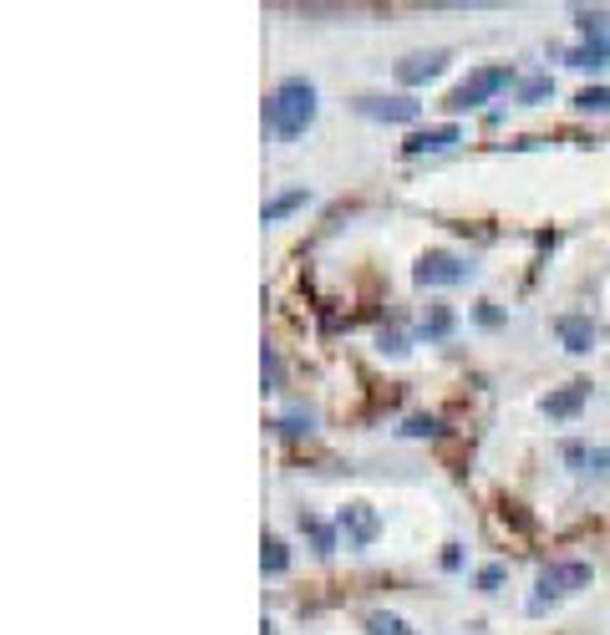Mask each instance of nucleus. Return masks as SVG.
<instances>
[{
	"instance_id": "412c9836",
	"label": "nucleus",
	"mask_w": 610,
	"mask_h": 635,
	"mask_svg": "<svg viewBox=\"0 0 610 635\" xmlns=\"http://www.w3.org/2000/svg\"><path fill=\"white\" fill-rule=\"evenodd\" d=\"M504 580H509V570H504V564H488V570H478V590H488V595H494Z\"/></svg>"
},
{
	"instance_id": "4468645a",
	"label": "nucleus",
	"mask_w": 610,
	"mask_h": 635,
	"mask_svg": "<svg viewBox=\"0 0 610 635\" xmlns=\"http://www.w3.org/2000/svg\"><path fill=\"white\" fill-rule=\"evenodd\" d=\"M610 62V37H590L586 46L570 51V66H606Z\"/></svg>"
},
{
	"instance_id": "f257e3e1",
	"label": "nucleus",
	"mask_w": 610,
	"mask_h": 635,
	"mask_svg": "<svg viewBox=\"0 0 610 635\" xmlns=\"http://www.w3.org/2000/svg\"><path fill=\"white\" fill-rule=\"evenodd\" d=\"M311 123H316V82L286 76V82L270 92V102H265V127H270L275 137H300Z\"/></svg>"
},
{
	"instance_id": "39448f33",
	"label": "nucleus",
	"mask_w": 610,
	"mask_h": 635,
	"mask_svg": "<svg viewBox=\"0 0 610 635\" xmlns=\"http://www.w3.org/2000/svg\"><path fill=\"white\" fill-rule=\"evenodd\" d=\"M337 529L347 534L351 549H372L376 534H382V519H376V513L366 509V503H347V509L337 513Z\"/></svg>"
},
{
	"instance_id": "9d476101",
	"label": "nucleus",
	"mask_w": 610,
	"mask_h": 635,
	"mask_svg": "<svg viewBox=\"0 0 610 635\" xmlns=\"http://www.w3.org/2000/svg\"><path fill=\"white\" fill-rule=\"evenodd\" d=\"M555 336L565 341L570 356H586V351L596 346V325H590L586 315H560V321H555Z\"/></svg>"
},
{
	"instance_id": "dca6fc26",
	"label": "nucleus",
	"mask_w": 610,
	"mask_h": 635,
	"mask_svg": "<svg viewBox=\"0 0 610 635\" xmlns=\"http://www.w3.org/2000/svg\"><path fill=\"white\" fill-rule=\"evenodd\" d=\"M260 564H265V574H286L290 570V554H286V544L280 539H265V554H260Z\"/></svg>"
},
{
	"instance_id": "9b49d317",
	"label": "nucleus",
	"mask_w": 610,
	"mask_h": 635,
	"mask_svg": "<svg viewBox=\"0 0 610 635\" xmlns=\"http://www.w3.org/2000/svg\"><path fill=\"white\" fill-rule=\"evenodd\" d=\"M586 397H590V386H586V382L560 386L555 397H545V417H555V423H560V417H575V412L586 407Z\"/></svg>"
},
{
	"instance_id": "f8f14e48",
	"label": "nucleus",
	"mask_w": 610,
	"mask_h": 635,
	"mask_svg": "<svg viewBox=\"0 0 610 635\" xmlns=\"http://www.w3.org/2000/svg\"><path fill=\"white\" fill-rule=\"evenodd\" d=\"M300 534L316 544V554H337V529L325 519H316V513H300Z\"/></svg>"
},
{
	"instance_id": "0eeeda50",
	"label": "nucleus",
	"mask_w": 610,
	"mask_h": 635,
	"mask_svg": "<svg viewBox=\"0 0 610 635\" xmlns=\"http://www.w3.org/2000/svg\"><path fill=\"white\" fill-rule=\"evenodd\" d=\"M560 462H570L586 478H610V448H596V443H560Z\"/></svg>"
},
{
	"instance_id": "f03ea898",
	"label": "nucleus",
	"mask_w": 610,
	"mask_h": 635,
	"mask_svg": "<svg viewBox=\"0 0 610 635\" xmlns=\"http://www.w3.org/2000/svg\"><path fill=\"white\" fill-rule=\"evenodd\" d=\"M590 585V564L580 560H560V564H545L535 580V595H529V615H545L555 600H570Z\"/></svg>"
},
{
	"instance_id": "f3484780",
	"label": "nucleus",
	"mask_w": 610,
	"mask_h": 635,
	"mask_svg": "<svg viewBox=\"0 0 610 635\" xmlns=\"http://www.w3.org/2000/svg\"><path fill=\"white\" fill-rule=\"evenodd\" d=\"M549 92H555V82H549V76H529V82H519V102H524V107L545 102Z\"/></svg>"
},
{
	"instance_id": "6e6552de",
	"label": "nucleus",
	"mask_w": 610,
	"mask_h": 635,
	"mask_svg": "<svg viewBox=\"0 0 610 635\" xmlns=\"http://www.w3.org/2000/svg\"><path fill=\"white\" fill-rule=\"evenodd\" d=\"M453 143H463V127L443 123V127H427V133H412L407 143H402V153H407V158H423V153H448Z\"/></svg>"
},
{
	"instance_id": "7ed1b4c3",
	"label": "nucleus",
	"mask_w": 610,
	"mask_h": 635,
	"mask_svg": "<svg viewBox=\"0 0 610 635\" xmlns=\"http://www.w3.org/2000/svg\"><path fill=\"white\" fill-rule=\"evenodd\" d=\"M509 82H514L509 66H478L468 82H458V87L448 92V102H443V107H448V113H474V107H484V102L494 97V92H504Z\"/></svg>"
},
{
	"instance_id": "ddd939ff",
	"label": "nucleus",
	"mask_w": 610,
	"mask_h": 635,
	"mask_svg": "<svg viewBox=\"0 0 610 635\" xmlns=\"http://www.w3.org/2000/svg\"><path fill=\"white\" fill-rule=\"evenodd\" d=\"M362 631H366V635H417L407 621H402V615H392V611H372V615L362 621Z\"/></svg>"
},
{
	"instance_id": "2eb2a0df",
	"label": "nucleus",
	"mask_w": 610,
	"mask_h": 635,
	"mask_svg": "<svg viewBox=\"0 0 610 635\" xmlns=\"http://www.w3.org/2000/svg\"><path fill=\"white\" fill-rule=\"evenodd\" d=\"M306 199H311L306 188H290V194H280V199H270V204H265V225H275V219H286V214H290V209H300Z\"/></svg>"
},
{
	"instance_id": "4be33fe9",
	"label": "nucleus",
	"mask_w": 610,
	"mask_h": 635,
	"mask_svg": "<svg viewBox=\"0 0 610 635\" xmlns=\"http://www.w3.org/2000/svg\"><path fill=\"white\" fill-rule=\"evenodd\" d=\"M275 427H280V433H286V437L311 433V423H306V417H280V423H275Z\"/></svg>"
},
{
	"instance_id": "1a4fd4ad",
	"label": "nucleus",
	"mask_w": 610,
	"mask_h": 635,
	"mask_svg": "<svg viewBox=\"0 0 610 635\" xmlns=\"http://www.w3.org/2000/svg\"><path fill=\"white\" fill-rule=\"evenodd\" d=\"M443 66H448V51H412V56H402V62H397V82L417 87V82L437 76Z\"/></svg>"
},
{
	"instance_id": "aec40b11",
	"label": "nucleus",
	"mask_w": 610,
	"mask_h": 635,
	"mask_svg": "<svg viewBox=\"0 0 610 635\" xmlns=\"http://www.w3.org/2000/svg\"><path fill=\"white\" fill-rule=\"evenodd\" d=\"M448 331H453V311H443V305H437V311L423 321V336L437 341V336H448Z\"/></svg>"
},
{
	"instance_id": "5701e85b",
	"label": "nucleus",
	"mask_w": 610,
	"mask_h": 635,
	"mask_svg": "<svg viewBox=\"0 0 610 635\" xmlns=\"http://www.w3.org/2000/svg\"><path fill=\"white\" fill-rule=\"evenodd\" d=\"M265 382H270V392H275V382H280V362H275V351H265Z\"/></svg>"
},
{
	"instance_id": "423d86ee",
	"label": "nucleus",
	"mask_w": 610,
	"mask_h": 635,
	"mask_svg": "<svg viewBox=\"0 0 610 635\" xmlns=\"http://www.w3.org/2000/svg\"><path fill=\"white\" fill-rule=\"evenodd\" d=\"M351 107L362 117H372V123H417L423 117V102L412 97H356Z\"/></svg>"
},
{
	"instance_id": "a211bd4d",
	"label": "nucleus",
	"mask_w": 610,
	"mask_h": 635,
	"mask_svg": "<svg viewBox=\"0 0 610 635\" xmlns=\"http://www.w3.org/2000/svg\"><path fill=\"white\" fill-rule=\"evenodd\" d=\"M575 107H580V113H610V87H586L575 97Z\"/></svg>"
},
{
	"instance_id": "6ab92c4d",
	"label": "nucleus",
	"mask_w": 610,
	"mask_h": 635,
	"mask_svg": "<svg viewBox=\"0 0 610 635\" xmlns=\"http://www.w3.org/2000/svg\"><path fill=\"white\" fill-rule=\"evenodd\" d=\"M397 433H402V437H437L443 427H437V417H407Z\"/></svg>"
},
{
	"instance_id": "20e7f679",
	"label": "nucleus",
	"mask_w": 610,
	"mask_h": 635,
	"mask_svg": "<svg viewBox=\"0 0 610 635\" xmlns=\"http://www.w3.org/2000/svg\"><path fill=\"white\" fill-rule=\"evenodd\" d=\"M412 280H417L423 290L463 285V280H474V264L458 260V254H448V250H427L423 260H417V270H412Z\"/></svg>"
}]
</instances>
